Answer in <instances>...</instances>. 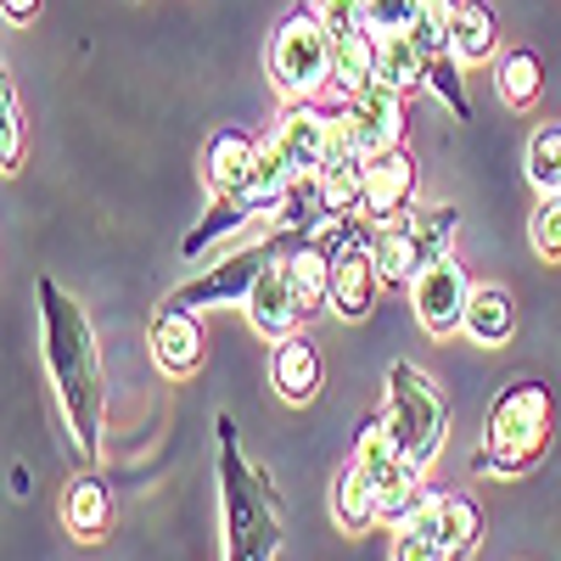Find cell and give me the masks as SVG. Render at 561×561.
<instances>
[{"instance_id": "5b68a950", "label": "cell", "mask_w": 561, "mask_h": 561, "mask_svg": "<svg viewBox=\"0 0 561 561\" xmlns=\"http://www.w3.org/2000/svg\"><path fill=\"white\" fill-rule=\"evenodd\" d=\"M382 415H388L393 438L404 444V455H410L415 466H433V460L444 455L449 404H444L438 382H433L421 365H410V359H393V365H388V404H382Z\"/></svg>"}, {"instance_id": "cb8c5ba5", "label": "cell", "mask_w": 561, "mask_h": 561, "mask_svg": "<svg viewBox=\"0 0 561 561\" xmlns=\"http://www.w3.org/2000/svg\"><path fill=\"white\" fill-rule=\"evenodd\" d=\"M438 545L449 561H472L483 550V505L460 489H444V517H438Z\"/></svg>"}, {"instance_id": "1f68e13d", "label": "cell", "mask_w": 561, "mask_h": 561, "mask_svg": "<svg viewBox=\"0 0 561 561\" xmlns=\"http://www.w3.org/2000/svg\"><path fill=\"white\" fill-rule=\"evenodd\" d=\"M455 28H460V0H421V12L410 23V34L427 45L433 57L455 51Z\"/></svg>"}, {"instance_id": "484cf974", "label": "cell", "mask_w": 561, "mask_h": 561, "mask_svg": "<svg viewBox=\"0 0 561 561\" xmlns=\"http://www.w3.org/2000/svg\"><path fill=\"white\" fill-rule=\"evenodd\" d=\"M433 483H427V466H415V460H399L393 472L377 483V500H382V523L388 528H410V517L421 505H427Z\"/></svg>"}, {"instance_id": "8fae6325", "label": "cell", "mask_w": 561, "mask_h": 561, "mask_svg": "<svg viewBox=\"0 0 561 561\" xmlns=\"http://www.w3.org/2000/svg\"><path fill=\"white\" fill-rule=\"evenodd\" d=\"M147 337H152V359H158L163 377L185 382V377H197V370H203L208 337H203V325H197V309L163 304V309L152 314V332H147Z\"/></svg>"}, {"instance_id": "5bb4252c", "label": "cell", "mask_w": 561, "mask_h": 561, "mask_svg": "<svg viewBox=\"0 0 561 561\" xmlns=\"http://www.w3.org/2000/svg\"><path fill=\"white\" fill-rule=\"evenodd\" d=\"M253 158H259V135H248V129H237V124L214 129L208 147H203V180H208V192H214V197L248 192Z\"/></svg>"}, {"instance_id": "44dd1931", "label": "cell", "mask_w": 561, "mask_h": 561, "mask_svg": "<svg viewBox=\"0 0 561 561\" xmlns=\"http://www.w3.org/2000/svg\"><path fill=\"white\" fill-rule=\"evenodd\" d=\"M494 90L511 113H528L545 96V57L534 45H511V51L494 62Z\"/></svg>"}, {"instance_id": "7402d4cb", "label": "cell", "mask_w": 561, "mask_h": 561, "mask_svg": "<svg viewBox=\"0 0 561 561\" xmlns=\"http://www.w3.org/2000/svg\"><path fill=\"white\" fill-rule=\"evenodd\" d=\"M253 203L237 192V197H214L208 203V214L185 230V242H180V259H203L214 242H225V237H237V230H253Z\"/></svg>"}, {"instance_id": "ac0fdd59", "label": "cell", "mask_w": 561, "mask_h": 561, "mask_svg": "<svg viewBox=\"0 0 561 561\" xmlns=\"http://www.w3.org/2000/svg\"><path fill=\"white\" fill-rule=\"evenodd\" d=\"M280 264H287L309 314H320L325 304H332V253H325L314 237H280Z\"/></svg>"}, {"instance_id": "7c38bea8", "label": "cell", "mask_w": 561, "mask_h": 561, "mask_svg": "<svg viewBox=\"0 0 561 561\" xmlns=\"http://www.w3.org/2000/svg\"><path fill=\"white\" fill-rule=\"evenodd\" d=\"M415 158L404 152V147H393V152H377L365 163V219L370 225H388V219H404L410 208H415Z\"/></svg>"}, {"instance_id": "f35d334b", "label": "cell", "mask_w": 561, "mask_h": 561, "mask_svg": "<svg viewBox=\"0 0 561 561\" xmlns=\"http://www.w3.org/2000/svg\"><path fill=\"white\" fill-rule=\"evenodd\" d=\"M0 7H7V23H12V28H23V23L39 18V0H0Z\"/></svg>"}, {"instance_id": "6da1fadb", "label": "cell", "mask_w": 561, "mask_h": 561, "mask_svg": "<svg viewBox=\"0 0 561 561\" xmlns=\"http://www.w3.org/2000/svg\"><path fill=\"white\" fill-rule=\"evenodd\" d=\"M39 298V348H45V370L57 382V404L73 433V449L84 460L102 455V433H107V377H102V343L96 325L79 309V298L68 287H57L51 275L34 280Z\"/></svg>"}, {"instance_id": "7a4b0ae2", "label": "cell", "mask_w": 561, "mask_h": 561, "mask_svg": "<svg viewBox=\"0 0 561 561\" xmlns=\"http://www.w3.org/2000/svg\"><path fill=\"white\" fill-rule=\"evenodd\" d=\"M214 478H219V517H225V561H275L287 545L280 528V494L237 444V421H214Z\"/></svg>"}, {"instance_id": "9a60e30c", "label": "cell", "mask_w": 561, "mask_h": 561, "mask_svg": "<svg viewBox=\"0 0 561 561\" xmlns=\"http://www.w3.org/2000/svg\"><path fill=\"white\" fill-rule=\"evenodd\" d=\"M62 528L79 545H102L113 534V483L102 472H79L62 494Z\"/></svg>"}, {"instance_id": "ffe728a7", "label": "cell", "mask_w": 561, "mask_h": 561, "mask_svg": "<svg viewBox=\"0 0 561 561\" xmlns=\"http://www.w3.org/2000/svg\"><path fill=\"white\" fill-rule=\"evenodd\" d=\"M466 337L478 348H505L517 337V298H511L500 280H478L472 309H466Z\"/></svg>"}, {"instance_id": "4fadbf2b", "label": "cell", "mask_w": 561, "mask_h": 561, "mask_svg": "<svg viewBox=\"0 0 561 561\" xmlns=\"http://www.w3.org/2000/svg\"><path fill=\"white\" fill-rule=\"evenodd\" d=\"M332 107H320L314 96H304V102H287L280 107V118H275V140H280V152H287L293 163H298V174H314L320 163H325V147H332Z\"/></svg>"}, {"instance_id": "836d02e7", "label": "cell", "mask_w": 561, "mask_h": 561, "mask_svg": "<svg viewBox=\"0 0 561 561\" xmlns=\"http://www.w3.org/2000/svg\"><path fill=\"white\" fill-rule=\"evenodd\" d=\"M460 57L455 51H444V57H433V68H427V90L449 107V113H460V118H472V102H466V79H460Z\"/></svg>"}, {"instance_id": "ba28073f", "label": "cell", "mask_w": 561, "mask_h": 561, "mask_svg": "<svg viewBox=\"0 0 561 561\" xmlns=\"http://www.w3.org/2000/svg\"><path fill=\"white\" fill-rule=\"evenodd\" d=\"M472 293H478V280H472V270H466L455 253L433 259L427 270L410 280L415 320L427 325L433 337H455V332H466V309H472Z\"/></svg>"}, {"instance_id": "4dcf8cb0", "label": "cell", "mask_w": 561, "mask_h": 561, "mask_svg": "<svg viewBox=\"0 0 561 561\" xmlns=\"http://www.w3.org/2000/svg\"><path fill=\"white\" fill-rule=\"evenodd\" d=\"M528 180L539 197L561 192V124H539L528 135Z\"/></svg>"}, {"instance_id": "603a6c76", "label": "cell", "mask_w": 561, "mask_h": 561, "mask_svg": "<svg viewBox=\"0 0 561 561\" xmlns=\"http://www.w3.org/2000/svg\"><path fill=\"white\" fill-rule=\"evenodd\" d=\"M293 180H298V163L280 152V140L275 135H259V158H253V174H248V203H253V214H270L280 197L293 192Z\"/></svg>"}, {"instance_id": "d590c367", "label": "cell", "mask_w": 561, "mask_h": 561, "mask_svg": "<svg viewBox=\"0 0 561 561\" xmlns=\"http://www.w3.org/2000/svg\"><path fill=\"white\" fill-rule=\"evenodd\" d=\"M314 7V18L332 28L337 39L343 34H359V28H370V18H365V0H309Z\"/></svg>"}, {"instance_id": "83f0119b", "label": "cell", "mask_w": 561, "mask_h": 561, "mask_svg": "<svg viewBox=\"0 0 561 561\" xmlns=\"http://www.w3.org/2000/svg\"><path fill=\"white\" fill-rule=\"evenodd\" d=\"M455 57L472 62H500V23L483 0H460V28H455Z\"/></svg>"}, {"instance_id": "2e32d148", "label": "cell", "mask_w": 561, "mask_h": 561, "mask_svg": "<svg viewBox=\"0 0 561 561\" xmlns=\"http://www.w3.org/2000/svg\"><path fill=\"white\" fill-rule=\"evenodd\" d=\"M270 382L287 404H309L320 393V348L304 332L270 343Z\"/></svg>"}, {"instance_id": "9c48e42d", "label": "cell", "mask_w": 561, "mask_h": 561, "mask_svg": "<svg viewBox=\"0 0 561 561\" xmlns=\"http://www.w3.org/2000/svg\"><path fill=\"white\" fill-rule=\"evenodd\" d=\"M337 113H343V124H348V140H354L365 158L404 147V96H399V90L365 84L359 96H348Z\"/></svg>"}, {"instance_id": "d6986e66", "label": "cell", "mask_w": 561, "mask_h": 561, "mask_svg": "<svg viewBox=\"0 0 561 561\" xmlns=\"http://www.w3.org/2000/svg\"><path fill=\"white\" fill-rule=\"evenodd\" d=\"M332 523L343 534H365L370 523H382V500H377V483H370V472L348 455L337 466V483H332Z\"/></svg>"}, {"instance_id": "e575fe53", "label": "cell", "mask_w": 561, "mask_h": 561, "mask_svg": "<svg viewBox=\"0 0 561 561\" xmlns=\"http://www.w3.org/2000/svg\"><path fill=\"white\" fill-rule=\"evenodd\" d=\"M528 242H534L539 259H561V192L534 203V214H528Z\"/></svg>"}, {"instance_id": "d4e9b609", "label": "cell", "mask_w": 561, "mask_h": 561, "mask_svg": "<svg viewBox=\"0 0 561 561\" xmlns=\"http://www.w3.org/2000/svg\"><path fill=\"white\" fill-rule=\"evenodd\" d=\"M370 253H377V270H382V287H410V280L427 270V259H421L415 237L404 219H388L370 230Z\"/></svg>"}, {"instance_id": "d6a6232c", "label": "cell", "mask_w": 561, "mask_h": 561, "mask_svg": "<svg viewBox=\"0 0 561 561\" xmlns=\"http://www.w3.org/2000/svg\"><path fill=\"white\" fill-rule=\"evenodd\" d=\"M23 152H28V118H23V102H18V90L7 79V84H0V169L18 174Z\"/></svg>"}, {"instance_id": "74e56055", "label": "cell", "mask_w": 561, "mask_h": 561, "mask_svg": "<svg viewBox=\"0 0 561 561\" xmlns=\"http://www.w3.org/2000/svg\"><path fill=\"white\" fill-rule=\"evenodd\" d=\"M393 561H449V556H444L438 539L415 534V528H399V539H393Z\"/></svg>"}, {"instance_id": "f546056e", "label": "cell", "mask_w": 561, "mask_h": 561, "mask_svg": "<svg viewBox=\"0 0 561 561\" xmlns=\"http://www.w3.org/2000/svg\"><path fill=\"white\" fill-rule=\"evenodd\" d=\"M404 225H410V237H415V248H421V259H427V264L444 259V253H455L460 214H455L449 203H438V208H410Z\"/></svg>"}, {"instance_id": "3957f363", "label": "cell", "mask_w": 561, "mask_h": 561, "mask_svg": "<svg viewBox=\"0 0 561 561\" xmlns=\"http://www.w3.org/2000/svg\"><path fill=\"white\" fill-rule=\"evenodd\" d=\"M556 438V393L534 377L505 382L483 415V449H478V472L483 478H523L550 455Z\"/></svg>"}, {"instance_id": "30bf717a", "label": "cell", "mask_w": 561, "mask_h": 561, "mask_svg": "<svg viewBox=\"0 0 561 561\" xmlns=\"http://www.w3.org/2000/svg\"><path fill=\"white\" fill-rule=\"evenodd\" d=\"M242 309H248V325H253L264 343L293 337L298 325L309 320V309H304V298H298V287H293L287 264H280V248H275V259L259 270V280H253V293H248Z\"/></svg>"}, {"instance_id": "e0dca14e", "label": "cell", "mask_w": 561, "mask_h": 561, "mask_svg": "<svg viewBox=\"0 0 561 561\" xmlns=\"http://www.w3.org/2000/svg\"><path fill=\"white\" fill-rule=\"evenodd\" d=\"M427 68H433V51L410 28L377 34V84L399 90V96H415V90H427Z\"/></svg>"}, {"instance_id": "52a82bcc", "label": "cell", "mask_w": 561, "mask_h": 561, "mask_svg": "<svg viewBox=\"0 0 561 561\" xmlns=\"http://www.w3.org/2000/svg\"><path fill=\"white\" fill-rule=\"evenodd\" d=\"M275 248H280V237H259V242H242V248H230L225 259H214L203 275H192L185 287H174L163 304H174V309H214V304H248V293H253V280H259V270L275 259Z\"/></svg>"}, {"instance_id": "8d00e7d4", "label": "cell", "mask_w": 561, "mask_h": 561, "mask_svg": "<svg viewBox=\"0 0 561 561\" xmlns=\"http://www.w3.org/2000/svg\"><path fill=\"white\" fill-rule=\"evenodd\" d=\"M415 12H421V0H365V18H370V28H377V34L410 28Z\"/></svg>"}, {"instance_id": "8992f818", "label": "cell", "mask_w": 561, "mask_h": 561, "mask_svg": "<svg viewBox=\"0 0 561 561\" xmlns=\"http://www.w3.org/2000/svg\"><path fill=\"white\" fill-rule=\"evenodd\" d=\"M370 225L365 214H332L314 242L332 253V309L343 320H370V309H377L382 298V270H377V253H370Z\"/></svg>"}, {"instance_id": "4316f807", "label": "cell", "mask_w": 561, "mask_h": 561, "mask_svg": "<svg viewBox=\"0 0 561 561\" xmlns=\"http://www.w3.org/2000/svg\"><path fill=\"white\" fill-rule=\"evenodd\" d=\"M365 84H377V28L343 34L337 57H332V90H343V102L359 96Z\"/></svg>"}, {"instance_id": "f1b7e54d", "label": "cell", "mask_w": 561, "mask_h": 561, "mask_svg": "<svg viewBox=\"0 0 561 561\" xmlns=\"http://www.w3.org/2000/svg\"><path fill=\"white\" fill-rule=\"evenodd\" d=\"M354 460L370 472V483H382L399 460H410L404 444L393 438V427H388V415H382V410L370 415V421H359V433H354Z\"/></svg>"}, {"instance_id": "277c9868", "label": "cell", "mask_w": 561, "mask_h": 561, "mask_svg": "<svg viewBox=\"0 0 561 561\" xmlns=\"http://www.w3.org/2000/svg\"><path fill=\"white\" fill-rule=\"evenodd\" d=\"M332 57H337V34L314 18V7H298L270 28L264 73L275 84V96L304 102V96H320L332 84Z\"/></svg>"}]
</instances>
